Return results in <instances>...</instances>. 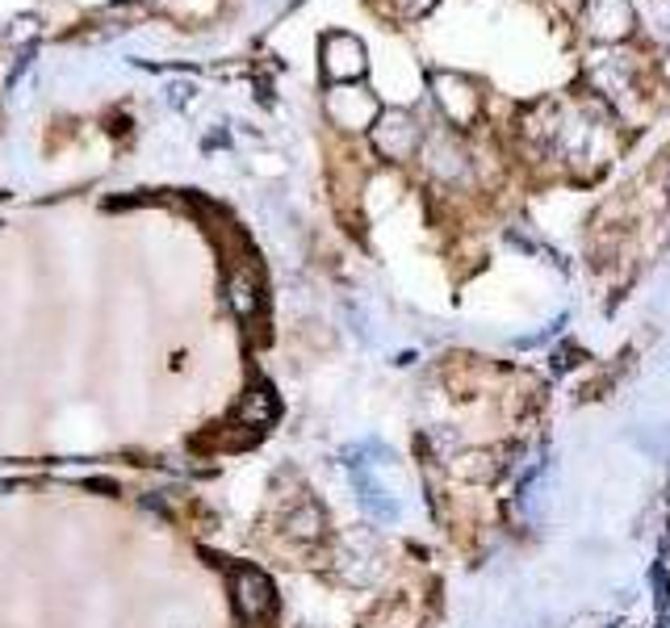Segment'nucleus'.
Wrapping results in <instances>:
<instances>
[{
  "label": "nucleus",
  "mask_w": 670,
  "mask_h": 628,
  "mask_svg": "<svg viewBox=\"0 0 670 628\" xmlns=\"http://www.w3.org/2000/svg\"><path fill=\"white\" fill-rule=\"evenodd\" d=\"M318 55H323V76H327V80H356V76H365V67H369L360 39L344 34V30H332L327 39L318 42Z\"/></svg>",
  "instance_id": "f257e3e1"
},
{
  "label": "nucleus",
  "mask_w": 670,
  "mask_h": 628,
  "mask_svg": "<svg viewBox=\"0 0 670 628\" xmlns=\"http://www.w3.org/2000/svg\"><path fill=\"white\" fill-rule=\"evenodd\" d=\"M374 139H377V147H381L386 155H407V151L415 147L419 130H415V122H411L407 113H386V118L377 122Z\"/></svg>",
  "instance_id": "f03ea898"
},
{
  "label": "nucleus",
  "mask_w": 670,
  "mask_h": 628,
  "mask_svg": "<svg viewBox=\"0 0 670 628\" xmlns=\"http://www.w3.org/2000/svg\"><path fill=\"white\" fill-rule=\"evenodd\" d=\"M244 591H248V595H244V604L256 607V611L272 604V591H269V583H264L260 574H248V578H244Z\"/></svg>",
  "instance_id": "7ed1b4c3"
},
{
  "label": "nucleus",
  "mask_w": 670,
  "mask_h": 628,
  "mask_svg": "<svg viewBox=\"0 0 670 628\" xmlns=\"http://www.w3.org/2000/svg\"><path fill=\"white\" fill-rule=\"evenodd\" d=\"M428 4H432V0H398V9H402L407 18H419V13L428 9Z\"/></svg>",
  "instance_id": "20e7f679"
}]
</instances>
